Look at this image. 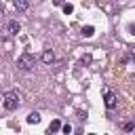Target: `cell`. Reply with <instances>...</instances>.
Returning a JSON list of instances; mask_svg holds the SVG:
<instances>
[{
  "label": "cell",
  "instance_id": "6da1fadb",
  "mask_svg": "<svg viewBox=\"0 0 135 135\" xmlns=\"http://www.w3.org/2000/svg\"><path fill=\"white\" fill-rule=\"evenodd\" d=\"M34 63H36V57H34L32 53H21L19 59H17V68H21V70H25V72L32 70Z\"/></svg>",
  "mask_w": 135,
  "mask_h": 135
},
{
  "label": "cell",
  "instance_id": "7a4b0ae2",
  "mask_svg": "<svg viewBox=\"0 0 135 135\" xmlns=\"http://www.w3.org/2000/svg\"><path fill=\"white\" fill-rule=\"evenodd\" d=\"M17 108H19V95H17L15 91L4 93V110L13 112V110H17Z\"/></svg>",
  "mask_w": 135,
  "mask_h": 135
},
{
  "label": "cell",
  "instance_id": "3957f363",
  "mask_svg": "<svg viewBox=\"0 0 135 135\" xmlns=\"http://www.w3.org/2000/svg\"><path fill=\"white\" fill-rule=\"evenodd\" d=\"M103 99H105V108H108V110H114V108H116V103H118L116 93H114V91H110V89H105V91H103Z\"/></svg>",
  "mask_w": 135,
  "mask_h": 135
},
{
  "label": "cell",
  "instance_id": "277c9868",
  "mask_svg": "<svg viewBox=\"0 0 135 135\" xmlns=\"http://www.w3.org/2000/svg\"><path fill=\"white\" fill-rule=\"evenodd\" d=\"M19 30H21V25H19L17 21H8V23H6V32H8L11 36H15V34H19Z\"/></svg>",
  "mask_w": 135,
  "mask_h": 135
},
{
  "label": "cell",
  "instance_id": "5b68a950",
  "mask_svg": "<svg viewBox=\"0 0 135 135\" xmlns=\"http://www.w3.org/2000/svg\"><path fill=\"white\" fill-rule=\"evenodd\" d=\"M13 6H15L17 11H21V13H23V11H27V8H30V0H13Z\"/></svg>",
  "mask_w": 135,
  "mask_h": 135
},
{
  "label": "cell",
  "instance_id": "8992f818",
  "mask_svg": "<svg viewBox=\"0 0 135 135\" xmlns=\"http://www.w3.org/2000/svg\"><path fill=\"white\" fill-rule=\"evenodd\" d=\"M42 61H44V63H53V61H55V53H53L51 49H44V51H42Z\"/></svg>",
  "mask_w": 135,
  "mask_h": 135
},
{
  "label": "cell",
  "instance_id": "52a82bcc",
  "mask_svg": "<svg viewBox=\"0 0 135 135\" xmlns=\"http://www.w3.org/2000/svg\"><path fill=\"white\" fill-rule=\"evenodd\" d=\"M27 122H30V124H38V122H40V114H38V112L27 114Z\"/></svg>",
  "mask_w": 135,
  "mask_h": 135
},
{
  "label": "cell",
  "instance_id": "ba28073f",
  "mask_svg": "<svg viewBox=\"0 0 135 135\" xmlns=\"http://www.w3.org/2000/svg\"><path fill=\"white\" fill-rule=\"evenodd\" d=\"M61 129V122L59 120H53L51 124H49V133H55V131H59Z\"/></svg>",
  "mask_w": 135,
  "mask_h": 135
},
{
  "label": "cell",
  "instance_id": "9c48e42d",
  "mask_svg": "<svg viewBox=\"0 0 135 135\" xmlns=\"http://www.w3.org/2000/svg\"><path fill=\"white\" fill-rule=\"evenodd\" d=\"M61 6H63V13H65V15H72V11H74V6H72V4H65V2H63Z\"/></svg>",
  "mask_w": 135,
  "mask_h": 135
},
{
  "label": "cell",
  "instance_id": "30bf717a",
  "mask_svg": "<svg viewBox=\"0 0 135 135\" xmlns=\"http://www.w3.org/2000/svg\"><path fill=\"white\" fill-rule=\"evenodd\" d=\"M93 32H95V30H93L91 25H86V27H82V34H84L86 38H89V36H93Z\"/></svg>",
  "mask_w": 135,
  "mask_h": 135
},
{
  "label": "cell",
  "instance_id": "8fae6325",
  "mask_svg": "<svg viewBox=\"0 0 135 135\" xmlns=\"http://www.w3.org/2000/svg\"><path fill=\"white\" fill-rule=\"evenodd\" d=\"M122 129H124V131H133V129H135V122H124Z\"/></svg>",
  "mask_w": 135,
  "mask_h": 135
},
{
  "label": "cell",
  "instance_id": "7c38bea8",
  "mask_svg": "<svg viewBox=\"0 0 135 135\" xmlns=\"http://www.w3.org/2000/svg\"><path fill=\"white\" fill-rule=\"evenodd\" d=\"M61 131L68 135V133H72V127H70V124H63V127H61Z\"/></svg>",
  "mask_w": 135,
  "mask_h": 135
},
{
  "label": "cell",
  "instance_id": "4fadbf2b",
  "mask_svg": "<svg viewBox=\"0 0 135 135\" xmlns=\"http://www.w3.org/2000/svg\"><path fill=\"white\" fill-rule=\"evenodd\" d=\"M53 4H55V6H61V4H63V0H53Z\"/></svg>",
  "mask_w": 135,
  "mask_h": 135
},
{
  "label": "cell",
  "instance_id": "5bb4252c",
  "mask_svg": "<svg viewBox=\"0 0 135 135\" xmlns=\"http://www.w3.org/2000/svg\"><path fill=\"white\" fill-rule=\"evenodd\" d=\"M2 17H4V11H2V8H0V19H2Z\"/></svg>",
  "mask_w": 135,
  "mask_h": 135
}]
</instances>
